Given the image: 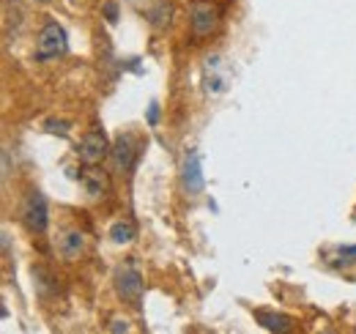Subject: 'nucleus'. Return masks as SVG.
<instances>
[{"label":"nucleus","mask_w":356,"mask_h":334,"mask_svg":"<svg viewBox=\"0 0 356 334\" xmlns=\"http://www.w3.org/2000/svg\"><path fill=\"white\" fill-rule=\"evenodd\" d=\"M69 49V39H66V31L58 25V22H49L42 28L39 39H36V61H52V58H60L66 55Z\"/></svg>","instance_id":"nucleus-1"},{"label":"nucleus","mask_w":356,"mask_h":334,"mask_svg":"<svg viewBox=\"0 0 356 334\" xmlns=\"http://www.w3.org/2000/svg\"><path fill=\"white\" fill-rule=\"evenodd\" d=\"M156 118H159V107H156V104H151V110H148V124L154 126L156 124Z\"/></svg>","instance_id":"nucleus-15"},{"label":"nucleus","mask_w":356,"mask_h":334,"mask_svg":"<svg viewBox=\"0 0 356 334\" xmlns=\"http://www.w3.org/2000/svg\"><path fill=\"white\" fill-rule=\"evenodd\" d=\"M80 184H83V189L88 192L90 198H99V195H104V192L110 189V178H107V173L99 170L96 165L83 167V173H80Z\"/></svg>","instance_id":"nucleus-7"},{"label":"nucleus","mask_w":356,"mask_h":334,"mask_svg":"<svg viewBox=\"0 0 356 334\" xmlns=\"http://www.w3.org/2000/svg\"><path fill=\"white\" fill-rule=\"evenodd\" d=\"M110 236H113L115 244H129L134 239V225L132 222H115V225L110 228Z\"/></svg>","instance_id":"nucleus-11"},{"label":"nucleus","mask_w":356,"mask_h":334,"mask_svg":"<svg viewBox=\"0 0 356 334\" xmlns=\"http://www.w3.org/2000/svg\"><path fill=\"white\" fill-rule=\"evenodd\" d=\"M107 154H110V143H107L104 132H88V134L77 143V157H80L86 165H99Z\"/></svg>","instance_id":"nucleus-5"},{"label":"nucleus","mask_w":356,"mask_h":334,"mask_svg":"<svg viewBox=\"0 0 356 334\" xmlns=\"http://www.w3.org/2000/svg\"><path fill=\"white\" fill-rule=\"evenodd\" d=\"M110 329H113V332H129V324H127V321H113Z\"/></svg>","instance_id":"nucleus-14"},{"label":"nucleus","mask_w":356,"mask_h":334,"mask_svg":"<svg viewBox=\"0 0 356 334\" xmlns=\"http://www.w3.org/2000/svg\"><path fill=\"white\" fill-rule=\"evenodd\" d=\"M134 154H137V143H134L132 134H121L115 140V145L110 148V159L115 170H129L134 162Z\"/></svg>","instance_id":"nucleus-6"},{"label":"nucleus","mask_w":356,"mask_h":334,"mask_svg":"<svg viewBox=\"0 0 356 334\" xmlns=\"http://www.w3.org/2000/svg\"><path fill=\"white\" fill-rule=\"evenodd\" d=\"M170 14H173V6H170L168 0H159V3L151 8L148 19H151L154 28H165V25H170Z\"/></svg>","instance_id":"nucleus-10"},{"label":"nucleus","mask_w":356,"mask_h":334,"mask_svg":"<svg viewBox=\"0 0 356 334\" xmlns=\"http://www.w3.org/2000/svg\"><path fill=\"white\" fill-rule=\"evenodd\" d=\"M189 25L195 39H206L220 25V8L209 0H195L189 8Z\"/></svg>","instance_id":"nucleus-2"},{"label":"nucleus","mask_w":356,"mask_h":334,"mask_svg":"<svg viewBox=\"0 0 356 334\" xmlns=\"http://www.w3.org/2000/svg\"><path fill=\"white\" fill-rule=\"evenodd\" d=\"M258 321H264V326L271 332H288L291 329V321L285 315H268V312H258Z\"/></svg>","instance_id":"nucleus-12"},{"label":"nucleus","mask_w":356,"mask_h":334,"mask_svg":"<svg viewBox=\"0 0 356 334\" xmlns=\"http://www.w3.org/2000/svg\"><path fill=\"white\" fill-rule=\"evenodd\" d=\"M39 3H44V0H39Z\"/></svg>","instance_id":"nucleus-16"},{"label":"nucleus","mask_w":356,"mask_h":334,"mask_svg":"<svg viewBox=\"0 0 356 334\" xmlns=\"http://www.w3.org/2000/svg\"><path fill=\"white\" fill-rule=\"evenodd\" d=\"M58 252L63 260H77L86 252V233L83 230H66L58 239Z\"/></svg>","instance_id":"nucleus-9"},{"label":"nucleus","mask_w":356,"mask_h":334,"mask_svg":"<svg viewBox=\"0 0 356 334\" xmlns=\"http://www.w3.org/2000/svg\"><path fill=\"white\" fill-rule=\"evenodd\" d=\"M22 219L28 225V230L33 233H44L47 222H49V214H47V200L42 192H31L25 198V206H22Z\"/></svg>","instance_id":"nucleus-4"},{"label":"nucleus","mask_w":356,"mask_h":334,"mask_svg":"<svg viewBox=\"0 0 356 334\" xmlns=\"http://www.w3.org/2000/svg\"><path fill=\"white\" fill-rule=\"evenodd\" d=\"M184 189L189 195H200L203 192V173H200V157L192 151L184 159Z\"/></svg>","instance_id":"nucleus-8"},{"label":"nucleus","mask_w":356,"mask_h":334,"mask_svg":"<svg viewBox=\"0 0 356 334\" xmlns=\"http://www.w3.org/2000/svg\"><path fill=\"white\" fill-rule=\"evenodd\" d=\"M104 14H107V22H115L118 19V6L115 3H104Z\"/></svg>","instance_id":"nucleus-13"},{"label":"nucleus","mask_w":356,"mask_h":334,"mask_svg":"<svg viewBox=\"0 0 356 334\" xmlns=\"http://www.w3.org/2000/svg\"><path fill=\"white\" fill-rule=\"evenodd\" d=\"M115 291L124 301L140 304V299H143V277H140L134 263H127V266H121L115 271Z\"/></svg>","instance_id":"nucleus-3"}]
</instances>
